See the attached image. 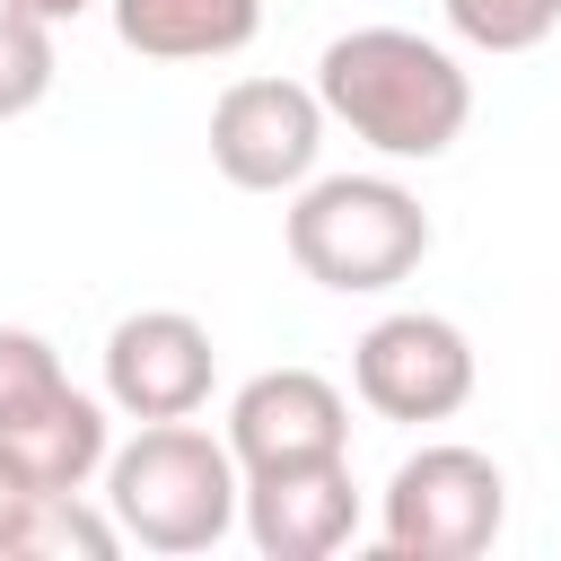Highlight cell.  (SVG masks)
<instances>
[{
    "mask_svg": "<svg viewBox=\"0 0 561 561\" xmlns=\"http://www.w3.org/2000/svg\"><path fill=\"white\" fill-rule=\"evenodd\" d=\"M307 88L324 96V123H342L351 140H368L394 167L447 158L465 140V123H473L465 61L438 35H412V26H351V35H333L316 53Z\"/></svg>",
    "mask_w": 561,
    "mask_h": 561,
    "instance_id": "6da1fadb",
    "label": "cell"
},
{
    "mask_svg": "<svg viewBox=\"0 0 561 561\" xmlns=\"http://www.w3.org/2000/svg\"><path fill=\"white\" fill-rule=\"evenodd\" d=\"M237 491L245 473L228 438L193 421H140L123 447H105V508L140 552H210L237 526Z\"/></svg>",
    "mask_w": 561,
    "mask_h": 561,
    "instance_id": "7a4b0ae2",
    "label": "cell"
},
{
    "mask_svg": "<svg viewBox=\"0 0 561 561\" xmlns=\"http://www.w3.org/2000/svg\"><path fill=\"white\" fill-rule=\"evenodd\" d=\"M280 245L289 263L333 289V298H377L394 280L421 272L430 254V210L412 184L394 175H307L289 193V219H280Z\"/></svg>",
    "mask_w": 561,
    "mask_h": 561,
    "instance_id": "3957f363",
    "label": "cell"
},
{
    "mask_svg": "<svg viewBox=\"0 0 561 561\" xmlns=\"http://www.w3.org/2000/svg\"><path fill=\"white\" fill-rule=\"evenodd\" d=\"M500 526H508V473L465 438L412 447L377 491V543L394 561H473L500 543Z\"/></svg>",
    "mask_w": 561,
    "mask_h": 561,
    "instance_id": "277c9868",
    "label": "cell"
},
{
    "mask_svg": "<svg viewBox=\"0 0 561 561\" xmlns=\"http://www.w3.org/2000/svg\"><path fill=\"white\" fill-rule=\"evenodd\" d=\"M473 342L456 316H430V307H394L377 316L359 342H351V394L377 412V421H456L473 403Z\"/></svg>",
    "mask_w": 561,
    "mask_h": 561,
    "instance_id": "5b68a950",
    "label": "cell"
},
{
    "mask_svg": "<svg viewBox=\"0 0 561 561\" xmlns=\"http://www.w3.org/2000/svg\"><path fill=\"white\" fill-rule=\"evenodd\" d=\"M324 158V96L307 79H228L210 105V167L237 193H298Z\"/></svg>",
    "mask_w": 561,
    "mask_h": 561,
    "instance_id": "8992f818",
    "label": "cell"
},
{
    "mask_svg": "<svg viewBox=\"0 0 561 561\" xmlns=\"http://www.w3.org/2000/svg\"><path fill=\"white\" fill-rule=\"evenodd\" d=\"M210 377H219L210 324L184 307H140L105 333V403L123 421H193L210 403Z\"/></svg>",
    "mask_w": 561,
    "mask_h": 561,
    "instance_id": "52a82bcc",
    "label": "cell"
},
{
    "mask_svg": "<svg viewBox=\"0 0 561 561\" xmlns=\"http://www.w3.org/2000/svg\"><path fill=\"white\" fill-rule=\"evenodd\" d=\"M228 456H237V473L351 456V403H342V386L316 377V368H263V377H245L228 394Z\"/></svg>",
    "mask_w": 561,
    "mask_h": 561,
    "instance_id": "ba28073f",
    "label": "cell"
},
{
    "mask_svg": "<svg viewBox=\"0 0 561 561\" xmlns=\"http://www.w3.org/2000/svg\"><path fill=\"white\" fill-rule=\"evenodd\" d=\"M237 526L263 561H333L359 535V482L351 456H316V465H272L245 473L237 491Z\"/></svg>",
    "mask_w": 561,
    "mask_h": 561,
    "instance_id": "9c48e42d",
    "label": "cell"
},
{
    "mask_svg": "<svg viewBox=\"0 0 561 561\" xmlns=\"http://www.w3.org/2000/svg\"><path fill=\"white\" fill-rule=\"evenodd\" d=\"M105 447H114V403L105 394H79V386H61L53 403H35L26 421L0 430V456L35 491H88L105 473Z\"/></svg>",
    "mask_w": 561,
    "mask_h": 561,
    "instance_id": "30bf717a",
    "label": "cell"
},
{
    "mask_svg": "<svg viewBox=\"0 0 561 561\" xmlns=\"http://www.w3.org/2000/svg\"><path fill=\"white\" fill-rule=\"evenodd\" d=\"M105 18L140 61H228L263 35V0H105Z\"/></svg>",
    "mask_w": 561,
    "mask_h": 561,
    "instance_id": "8fae6325",
    "label": "cell"
},
{
    "mask_svg": "<svg viewBox=\"0 0 561 561\" xmlns=\"http://www.w3.org/2000/svg\"><path fill=\"white\" fill-rule=\"evenodd\" d=\"M53 79H61V44H53V26L0 9V123L35 114V105L53 96Z\"/></svg>",
    "mask_w": 561,
    "mask_h": 561,
    "instance_id": "7c38bea8",
    "label": "cell"
},
{
    "mask_svg": "<svg viewBox=\"0 0 561 561\" xmlns=\"http://www.w3.org/2000/svg\"><path fill=\"white\" fill-rule=\"evenodd\" d=\"M438 9L473 53H535L561 35V0H438Z\"/></svg>",
    "mask_w": 561,
    "mask_h": 561,
    "instance_id": "4fadbf2b",
    "label": "cell"
},
{
    "mask_svg": "<svg viewBox=\"0 0 561 561\" xmlns=\"http://www.w3.org/2000/svg\"><path fill=\"white\" fill-rule=\"evenodd\" d=\"M61 386H70L61 351H53L35 324H0V430H9V421H26L35 403H53Z\"/></svg>",
    "mask_w": 561,
    "mask_h": 561,
    "instance_id": "5bb4252c",
    "label": "cell"
},
{
    "mask_svg": "<svg viewBox=\"0 0 561 561\" xmlns=\"http://www.w3.org/2000/svg\"><path fill=\"white\" fill-rule=\"evenodd\" d=\"M35 500H44V491H35V482H26V473L0 456V561H26V526H35Z\"/></svg>",
    "mask_w": 561,
    "mask_h": 561,
    "instance_id": "9a60e30c",
    "label": "cell"
},
{
    "mask_svg": "<svg viewBox=\"0 0 561 561\" xmlns=\"http://www.w3.org/2000/svg\"><path fill=\"white\" fill-rule=\"evenodd\" d=\"M0 9H18V18H44V26L61 35L70 18H88V9H105V0H0Z\"/></svg>",
    "mask_w": 561,
    "mask_h": 561,
    "instance_id": "2e32d148",
    "label": "cell"
}]
</instances>
